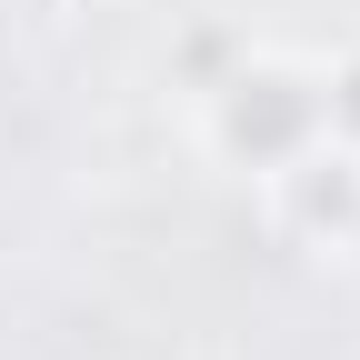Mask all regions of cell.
Segmentation results:
<instances>
[{
  "instance_id": "2",
  "label": "cell",
  "mask_w": 360,
  "mask_h": 360,
  "mask_svg": "<svg viewBox=\"0 0 360 360\" xmlns=\"http://www.w3.org/2000/svg\"><path fill=\"white\" fill-rule=\"evenodd\" d=\"M260 191H270V220H281L290 240H310L321 260H340L350 231H360V141L330 130V141H310L290 170H270Z\"/></svg>"
},
{
  "instance_id": "1",
  "label": "cell",
  "mask_w": 360,
  "mask_h": 360,
  "mask_svg": "<svg viewBox=\"0 0 360 360\" xmlns=\"http://www.w3.org/2000/svg\"><path fill=\"white\" fill-rule=\"evenodd\" d=\"M191 110H200V150L210 160L270 180L310 141H330V60H290V51L240 40V51L191 90Z\"/></svg>"
}]
</instances>
